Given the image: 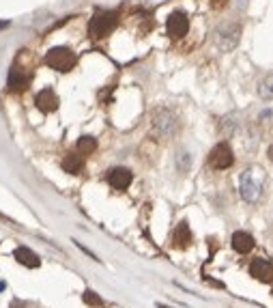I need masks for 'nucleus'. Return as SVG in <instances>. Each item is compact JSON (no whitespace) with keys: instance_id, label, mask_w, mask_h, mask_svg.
I'll return each mask as SVG.
<instances>
[{"instance_id":"1","label":"nucleus","mask_w":273,"mask_h":308,"mask_svg":"<svg viewBox=\"0 0 273 308\" xmlns=\"http://www.w3.org/2000/svg\"><path fill=\"white\" fill-rule=\"evenodd\" d=\"M262 183H265V172L260 168L252 166L243 170V174H241V196H243V201L256 203L262 192Z\"/></svg>"},{"instance_id":"2","label":"nucleus","mask_w":273,"mask_h":308,"mask_svg":"<svg viewBox=\"0 0 273 308\" xmlns=\"http://www.w3.org/2000/svg\"><path fill=\"white\" fill-rule=\"evenodd\" d=\"M153 131L160 138H172L178 131V119L174 112L168 108H157L153 112Z\"/></svg>"},{"instance_id":"3","label":"nucleus","mask_w":273,"mask_h":308,"mask_svg":"<svg viewBox=\"0 0 273 308\" xmlns=\"http://www.w3.org/2000/svg\"><path fill=\"white\" fill-rule=\"evenodd\" d=\"M114 26H117V13L114 11H99V13L93 15L90 24H88V33L95 39H101V37L110 35L114 30Z\"/></svg>"},{"instance_id":"4","label":"nucleus","mask_w":273,"mask_h":308,"mask_svg":"<svg viewBox=\"0 0 273 308\" xmlns=\"http://www.w3.org/2000/svg\"><path fill=\"white\" fill-rule=\"evenodd\" d=\"M76 54L71 52V50L67 48H54V50H50L48 56H46V63L52 67V69H56V71H69L76 67Z\"/></svg>"},{"instance_id":"5","label":"nucleus","mask_w":273,"mask_h":308,"mask_svg":"<svg viewBox=\"0 0 273 308\" xmlns=\"http://www.w3.org/2000/svg\"><path fill=\"white\" fill-rule=\"evenodd\" d=\"M235 156H233V149L226 142H219V145L213 147V151L209 153V166L217 168V170H224L228 166H233Z\"/></svg>"},{"instance_id":"6","label":"nucleus","mask_w":273,"mask_h":308,"mask_svg":"<svg viewBox=\"0 0 273 308\" xmlns=\"http://www.w3.org/2000/svg\"><path fill=\"white\" fill-rule=\"evenodd\" d=\"M239 39H241V26L239 24H226V26L219 28V33H217V43L224 52L235 50Z\"/></svg>"},{"instance_id":"7","label":"nucleus","mask_w":273,"mask_h":308,"mask_svg":"<svg viewBox=\"0 0 273 308\" xmlns=\"http://www.w3.org/2000/svg\"><path fill=\"white\" fill-rule=\"evenodd\" d=\"M249 274L254 276L256 280H260V282H273V265L267 259H262V256H258V259L252 261Z\"/></svg>"},{"instance_id":"8","label":"nucleus","mask_w":273,"mask_h":308,"mask_svg":"<svg viewBox=\"0 0 273 308\" xmlns=\"http://www.w3.org/2000/svg\"><path fill=\"white\" fill-rule=\"evenodd\" d=\"M166 28H168V35L178 39V37L187 35V30H190V22H187V17L183 13H172L170 17H168Z\"/></svg>"},{"instance_id":"9","label":"nucleus","mask_w":273,"mask_h":308,"mask_svg":"<svg viewBox=\"0 0 273 308\" xmlns=\"http://www.w3.org/2000/svg\"><path fill=\"white\" fill-rule=\"evenodd\" d=\"M7 84H9V91H13V93H22V91H26V86L30 84V76L26 74V71L19 69V67H11Z\"/></svg>"},{"instance_id":"10","label":"nucleus","mask_w":273,"mask_h":308,"mask_svg":"<svg viewBox=\"0 0 273 308\" xmlns=\"http://www.w3.org/2000/svg\"><path fill=\"white\" fill-rule=\"evenodd\" d=\"M35 104L41 112H54L58 108V97L52 89H43L41 93H37L35 97Z\"/></svg>"},{"instance_id":"11","label":"nucleus","mask_w":273,"mask_h":308,"mask_svg":"<svg viewBox=\"0 0 273 308\" xmlns=\"http://www.w3.org/2000/svg\"><path fill=\"white\" fill-rule=\"evenodd\" d=\"M131 172L127 168H112L108 174V183L114 190H127L129 183H131Z\"/></svg>"},{"instance_id":"12","label":"nucleus","mask_w":273,"mask_h":308,"mask_svg":"<svg viewBox=\"0 0 273 308\" xmlns=\"http://www.w3.org/2000/svg\"><path fill=\"white\" fill-rule=\"evenodd\" d=\"M192 241V231H190V224L187 222H178L174 235H172V246L174 248H187Z\"/></svg>"},{"instance_id":"13","label":"nucleus","mask_w":273,"mask_h":308,"mask_svg":"<svg viewBox=\"0 0 273 308\" xmlns=\"http://www.w3.org/2000/svg\"><path fill=\"white\" fill-rule=\"evenodd\" d=\"M13 259L17 261V263H22L24 268H39L41 265V259H39V254L37 252H33L30 248H17L15 252H13Z\"/></svg>"},{"instance_id":"14","label":"nucleus","mask_w":273,"mask_h":308,"mask_svg":"<svg viewBox=\"0 0 273 308\" xmlns=\"http://www.w3.org/2000/svg\"><path fill=\"white\" fill-rule=\"evenodd\" d=\"M254 237H252L249 233H245V231H237L235 235H233V248L237 250V252H241V254H245V252H249L252 248H254Z\"/></svg>"},{"instance_id":"15","label":"nucleus","mask_w":273,"mask_h":308,"mask_svg":"<svg viewBox=\"0 0 273 308\" xmlns=\"http://www.w3.org/2000/svg\"><path fill=\"white\" fill-rule=\"evenodd\" d=\"M62 168H65V172L78 174L84 168V158L80 153H69V156H65V160H62Z\"/></svg>"},{"instance_id":"16","label":"nucleus","mask_w":273,"mask_h":308,"mask_svg":"<svg viewBox=\"0 0 273 308\" xmlns=\"http://www.w3.org/2000/svg\"><path fill=\"white\" fill-rule=\"evenodd\" d=\"M258 95L262 99H273V74L265 76L258 84Z\"/></svg>"},{"instance_id":"17","label":"nucleus","mask_w":273,"mask_h":308,"mask_svg":"<svg viewBox=\"0 0 273 308\" xmlns=\"http://www.w3.org/2000/svg\"><path fill=\"white\" fill-rule=\"evenodd\" d=\"M97 149V142L95 138H90V136H84L78 140V151H80V156H90L93 151Z\"/></svg>"},{"instance_id":"18","label":"nucleus","mask_w":273,"mask_h":308,"mask_svg":"<svg viewBox=\"0 0 273 308\" xmlns=\"http://www.w3.org/2000/svg\"><path fill=\"white\" fill-rule=\"evenodd\" d=\"M82 300H84V304H88V306H95V308H101L103 306V300L95 293V291H84V295H82Z\"/></svg>"},{"instance_id":"19","label":"nucleus","mask_w":273,"mask_h":308,"mask_svg":"<svg viewBox=\"0 0 273 308\" xmlns=\"http://www.w3.org/2000/svg\"><path fill=\"white\" fill-rule=\"evenodd\" d=\"M267 156H269V160H271V162H273V145H271V147H269V149H267Z\"/></svg>"}]
</instances>
